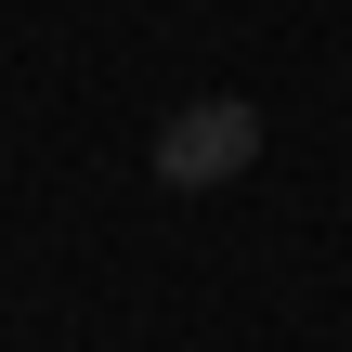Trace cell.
Listing matches in <instances>:
<instances>
[{
  "label": "cell",
  "mask_w": 352,
  "mask_h": 352,
  "mask_svg": "<svg viewBox=\"0 0 352 352\" xmlns=\"http://www.w3.org/2000/svg\"><path fill=\"white\" fill-rule=\"evenodd\" d=\"M235 170H261V104L196 91V104L157 118V183H170V196H209V183H235Z\"/></svg>",
  "instance_id": "obj_1"
}]
</instances>
